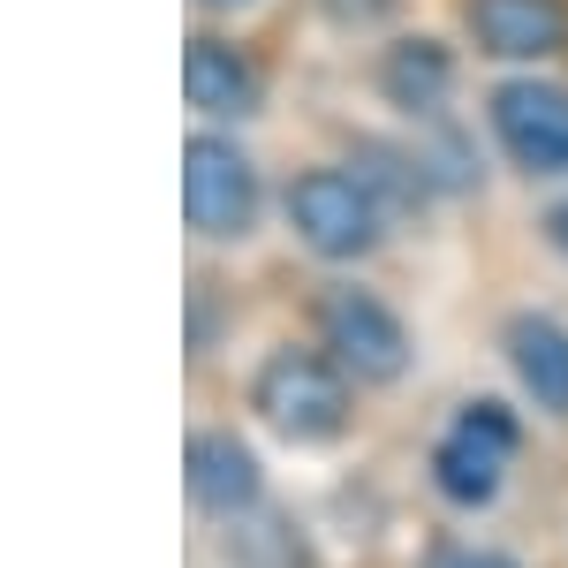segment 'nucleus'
<instances>
[{"label":"nucleus","mask_w":568,"mask_h":568,"mask_svg":"<svg viewBox=\"0 0 568 568\" xmlns=\"http://www.w3.org/2000/svg\"><path fill=\"white\" fill-rule=\"evenodd\" d=\"M265 213V182H258V160L235 144L227 130H190L182 144V220L190 235L205 243H243Z\"/></svg>","instance_id":"nucleus-3"},{"label":"nucleus","mask_w":568,"mask_h":568,"mask_svg":"<svg viewBox=\"0 0 568 568\" xmlns=\"http://www.w3.org/2000/svg\"><path fill=\"white\" fill-rule=\"evenodd\" d=\"M433 568H516L508 554H485V546H439Z\"/></svg>","instance_id":"nucleus-13"},{"label":"nucleus","mask_w":568,"mask_h":568,"mask_svg":"<svg viewBox=\"0 0 568 568\" xmlns=\"http://www.w3.org/2000/svg\"><path fill=\"white\" fill-rule=\"evenodd\" d=\"M516 409L508 402H463L455 417H447V433L433 439V485L447 508H493L500 500V485H508V463H516Z\"/></svg>","instance_id":"nucleus-4"},{"label":"nucleus","mask_w":568,"mask_h":568,"mask_svg":"<svg viewBox=\"0 0 568 568\" xmlns=\"http://www.w3.org/2000/svg\"><path fill=\"white\" fill-rule=\"evenodd\" d=\"M251 409H258L288 447H326V439L349 433L356 394H349V372L326 349H296V342H288V349H273L258 372H251Z\"/></svg>","instance_id":"nucleus-1"},{"label":"nucleus","mask_w":568,"mask_h":568,"mask_svg":"<svg viewBox=\"0 0 568 568\" xmlns=\"http://www.w3.org/2000/svg\"><path fill=\"white\" fill-rule=\"evenodd\" d=\"M500 349H508V372L516 387L546 409V417H568V326L546 318V311H516L500 326Z\"/></svg>","instance_id":"nucleus-11"},{"label":"nucleus","mask_w":568,"mask_h":568,"mask_svg":"<svg viewBox=\"0 0 568 568\" xmlns=\"http://www.w3.org/2000/svg\"><path fill=\"white\" fill-rule=\"evenodd\" d=\"M485 130H493V144H500L508 168H524V175H538V182L568 175V84L538 77V69L493 84V99H485Z\"/></svg>","instance_id":"nucleus-6"},{"label":"nucleus","mask_w":568,"mask_h":568,"mask_svg":"<svg viewBox=\"0 0 568 568\" xmlns=\"http://www.w3.org/2000/svg\"><path fill=\"white\" fill-rule=\"evenodd\" d=\"M546 243H554V251H568V205H554V213H546Z\"/></svg>","instance_id":"nucleus-14"},{"label":"nucleus","mask_w":568,"mask_h":568,"mask_svg":"<svg viewBox=\"0 0 568 568\" xmlns=\"http://www.w3.org/2000/svg\"><path fill=\"white\" fill-rule=\"evenodd\" d=\"M463 31L485 61L546 69L568 53V0H463Z\"/></svg>","instance_id":"nucleus-8"},{"label":"nucleus","mask_w":568,"mask_h":568,"mask_svg":"<svg viewBox=\"0 0 568 568\" xmlns=\"http://www.w3.org/2000/svg\"><path fill=\"white\" fill-rule=\"evenodd\" d=\"M402 0H318V16L326 23H342V31H379Z\"/></svg>","instance_id":"nucleus-12"},{"label":"nucleus","mask_w":568,"mask_h":568,"mask_svg":"<svg viewBox=\"0 0 568 568\" xmlns=\"http://www.w3.org/2000/svg\"><path fill=\"white\" fill-rule=\"evenodd\" d=\"M372 84H379V99H387L394 114L433 122V114H447V99H455V45L433 39V31H402V39L379 45Z\"/></svg>","instance_id":"nucleus-9"},{"label":"nucleus","mask_w":568,"mask_h":568,"mask_svg":"<svg viewBox=\"0 0 568 568\" xmlns=\"http://www.w3.org/2000/svg\"><path fill=\"white\" fill-rule=\"evenodd\" d=\"M190 8H205V16H243V8H258V0H190Z\"/></svg>","instance_id":"nucleus-15"},{"label":"nucleus","mask_w":568,"mask_h":568,"mask_svg":"<svg viewBox=\"0 0 568 568\" xmlns=\"http://www.w3.org/2000/svg\"><path fill=\"white\" fill-rule=\"evenodd\" d=\"M318 349L334 356L342 372H349L356 387H394L402 372H409V326H402V311L379 304L372 288H356V281H334L326 296H318Z\"/></svg>","instance_id":"nucleus-5"},{"label":"nucleus","mask_w":568,"mask_h":568,"mask_svg":"<svg viewBox=\"0 0 568 568\" xmlns=\"http://www.w3.org/2000/svg\"><path fill=\"white\" fill-rule=\"evenodd\" d=\"M182 99L197 122L213 130H235L265 106V69L251 45H235L227 31H190L182 39Z\"/></svg>","instance_id":"nucleus-7"},{"label":"nucleus","mask_w":568,"mask_h":568,"mask_svg":"<svg viewBox=\"0 0 568 568\" xmlns=\"http://www.w3.org/2000/svg\"><path fill=\"white\" fill-rule=\"evenodd\" d=\"M288 227H296V243H304L311 258L326 265H356L372 258L379 243H387V197L372 190V182L356 175V168H304V175L288 182Z\"/></svg>","instance_id":"nucleus-2"},{"label":"nucleus","mask_w":568,"mask_h":568,"mask_svg":"<svg viewBox=\"0 0 568 568\" xmlns=\"http://www.w3.org/2000/svg\"><path fill=\"white\" fill-rule=\"evenodd\" d=\"M182 485H190V500H197L213 524H243V516L265 500L258 455H251L235 433H197V439H190V455H182Z\"/></svg>","instance_id":"nucleus-10"}]
</instances>
